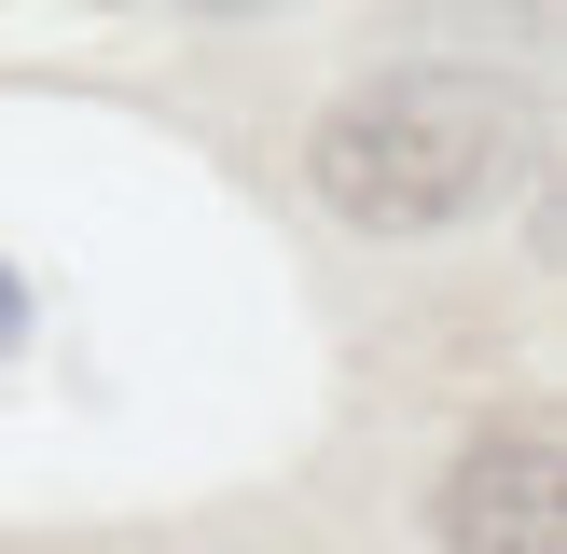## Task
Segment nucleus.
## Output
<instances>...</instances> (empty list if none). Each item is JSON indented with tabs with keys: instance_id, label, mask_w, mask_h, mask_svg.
Returning a JSON list of instances; mask_svg holds the SVG:
<instances>
[{
	"instance_id": "nucleus-1",
	"label": "nucleus",
	"mask_w": 567,
	"mask_h": 554,
	"mask_svg": "<svg viewBox=\"0 0 567 554\" xmlns=\"http://www.w3.org/2000/svg\"><path fill=\"white\" fill-rule=\"evenodd\" d=\"M513 138H526L513 83H485V70H388V83H360V98L319 111L305 181H319L360 236H443V222L513 166Z\"/></svg>"
},
{
	"instance_id": "nucleus-3",
	"label": "nucleus",
	"mask_w": 567,
	"mask_h": 554,
	"mask_svg": "<svg viewBox=\"0 0 567 554\" xmlns=\"http://www.w3.org/2000/svg\"><path fill=\"white\" fill-rule=\"evenodd\" d=\"M194 14H264V0H194Z\"/></svg>"
},
{
	"instance_id": "nucleus-2",
	"label": "nucleus",
	"mask_w": 567,
	"mask_h": 554,
	"mask_svg": "<svg viewBox=\"0 0 567 554\" xmlns=\"http://www.w3.org/2000/svg\"><path fill=\"white\" fill-rule=\"evenodd\" d=\"M443 554H554V416H513L485 430L430 499Z\"/></svg>"
}]
</instances>
